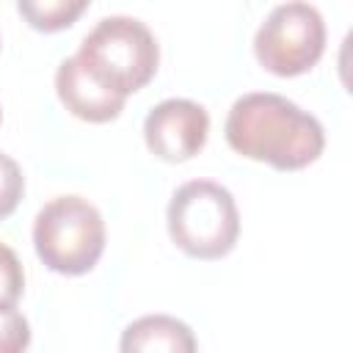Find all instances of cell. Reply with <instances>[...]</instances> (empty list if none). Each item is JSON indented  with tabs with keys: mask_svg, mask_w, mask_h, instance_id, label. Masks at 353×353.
Instances as JSON below:
<instances>
[{
	"mask_svg": "<svg viewBox=\"0 0 353 353\" xmlns=\"http://www.w3.org/2000/svg\"><path fill=\"white\" fill-rule=\"evenodd\" d=\"M33 245L50 270L63 276L88 273L105 251V221L88 199L58 196L36 212Z\"/></svg>",
	"mask_w": 353,
	"mask_h": 353,
	"instance_id": "cell-4",
	"label": "cell"
},
{
	"mask_svg": "<svg viewBox=\"0 0 353 353\" xmlns=\"http://www.w3.org/2000/svg\"><path fill=\"white\" fill-rule=\"evenodd\" d=\"M196 334L171 314H143L119 339V353H196Z\"/></svg>",
	"mask_w": 353,
	"mask_h": 353,
	"instance_id": "cell-8",
	"label": "cell"
},
{
	"mask_svg": "<svg viewBox=\"0 0 353 353\" xmlns=\"http://www.w3.org/2000/svg\"><path fill=\"white\" fill-rule=\"evenodd\" d=\"M22 290H25L22 262L14 254V248L0 243V306H14L22 295Z\"/></svg>",
	"mask_w": 353,
	"mask_h": 353,
	"instance_id": "cell-10",
	"label": "cell"
},
{
	"mask_svg": "<svg viewBox=\"0 0 353 353\" xmlns=\"http://www.w3.org/2000/svg\"><path fill=\"white\" fill-rule=\"evenodd\" d=\"M55 91H58V99L66 105V110L72 116H77L83 121H94V124L116 119L124 108V97L105 88L85 69V63L77 58V52L58 63Z\"/></svg>",
	"mask_w": 353,
	"mask_h": 353,
	"instance_id": "cell-7",
	"label": "cell"
},
{
	"mask_svg": "<svg viewBox=\"0 0 353 353\" xmlns=\"http://www.w3.org/2000/svg\"><path fill=\"white\" fill-rule=\"evenodd\" d=\"M210 132L207 110L182 97H171L157 102L143 119V141L149 152L168 163L190 160L201 152Z\"/></svg>",
	"mask_w": 353,
	"mask_h": 353,
	"instance_id": "cell-6",
	"label": "cell"
},
{
	"mask_svg": "<svg viewBox=\"0 0 353 353\" xmlns=\"http://www.w3.org/2000/svg\"><path fill=\"white\" fill-rule=\"evenodd\" d=\"M0 119H3V113H0Z\"/></svg>",
	"mask_w": 353,
	"mask_h": 353,
	"instance_id": "cell-13",
	"label": "cell"
},
{
	"mask_svg": "<svg viewBox=\"0 0 353 353\" xmlns=\"http://www.w3.org/2000/svg\"><path fill=\"white\" fill-rule=\"evenodd\" d=\"M30 342V325L14 306H0V353H25Z\"/></svg>",
	"mask_w": 353,
	"mask_h": 353,
	"instance_id": "cell-11",
	"label": "cell"
},
{
	"mask_svg": "<svg viewBox=\"0 0 353 353\" xmlns=\"http://www.w3.org/2000/svg\"><path fill=\"white\" fill-rule=\"evenodd\" d=\"M223 132L237 154L279 171H298L314 163L325 146L323 124L273 91H251L234 99Z\"/></svg>",
	"mask_w": 353,
	"mask_h": 353,
	"instance_id": "cell-1",
	"label": "cell"
},
{
	"mask_svg": "<svg viewBox=\"0 0 353 353\" xmlns=\"http://www.w3.org/2000/svg\"><path fill=\"white\" fill-rule=\"evenodd\" d=\"M168 234L188 256L221 259L240 234V212L234 196L212 179H190L179 185L165 210Z\"/></svg>",
	"mask_w": 353,
	"mask_h": 353,
	"instance_id": "cell-3",
	"label": "cell"
},
{
	"mask_svg": "<svg viewBox=\"0 0 353 353\" xmlns=\"http://www.w3.org/2000/svg\"><path fill=\"white\" fill-rule=\"evenodd\" d=\"M25 193V176L14 157L0 152V218L11 215Z\"/></svg>",
	"mask_w": 353,
	"mask_h": 353,
	"instance_id": "cell-12",
	"label": "cell"
},
{
	"mask_svg": "<svg viewBox=\"0 0 353 353\" xmlns=\"http://www.w3.org/2000/svg\"><path fill=\"white\" fill-rule=\"evenodd\" d=\"M325 50V22L323 14L303 0L276 6L254 36L256 61L279 74L295 77L309 72Z\"/></svg>",
	"mask_w": 353,
	"mask_h": 353,
	"instance_id": "cell-5",
	"label": "cell"
},
{
	"mask_svg": "<svg viewBox=\"0 0 353 353\" xmlns=\"http://www.w3.org/2000/svg\"><path fill=\"white\" fill-rule=\"evenodd\" d=\"M77 58L105 88L127 99L154 77L160 47L146 22L127 14H113L102 17L85 33Z\"/></svg>",
	"mask_w": 353,
	"mask_h": 353,
	"instance_id": "cell-2",
	"label": "cell"
},
{
	"mask_svg": "<svg viewBox=\"0 0 353 353\" xmlns=\"http://www.w3.org/2000/svg\"><path fill=\"white\" fill-rule=\"evenodd\" d=\"M85 8H88L85 0H19L17 3V11L30 22V28L44 33L69 28Z\"/></svg>",
	"mask_w": 353,
	"mask_h": 353,
	"instance_id": "cell-9",
	"label": "cell"
}]
</instances>
